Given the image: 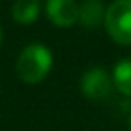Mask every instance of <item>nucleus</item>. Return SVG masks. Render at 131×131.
<instances>
[{
  "mask_svg": "<svg viewBox=\"0 0 131 131\" xmlns=\"http://www.w3.org/2000/svg\"><path fill=\"white\" fill-rule=\"evenodd\" d=\"M16 75L29 84L43 81L52 68V52L43 43H29L16 59Z\"/></svg>",
  "mask_w": 131,
  "mask_h": 131,
  "instance_id": "f257e3e1",
  "label": "nucleus"
},
{
  "mask_svg": "<svg viewBox=\"0 0 131 131\" xmlns=\"http://www.w3.org/2000/svg\"><path fill=\"white\" fill-rule=\"evenodd\" d=\"M104 27L118 45H131V0H115L104 13Z\"/></svg>",
  "mask_w": 131,
  "mask_h": 131,
  "instance_id": "f03ea898",
  "label": "nucleus"
},
{
  "mask_svg": "<svg viewBox=\"0 0 131 131\" xmlns=\"http://www.w3.org/2000/svg\"><path fill=\"white\" fill-rule=\"evenodd\" d=\"M111 84H113V81H111L110 74L101 67H93V68L86 70L81 79V90H83L84 97L92 99V101L106 99L110 95Z\"/></svg>",
  "mask_w": 131,
  "mask_h": 131,
  "instance_id": "7ed1b4c3",
  "label": "nucleus"
},
{
  "mask_svg": "<svg viewBox=\"0 0 131 131\" xmlns=\"http://www.w3.org/2000/svg\"><path fill=\"white\" fill-rule=\"evenodd\" d=\"M47 18L58 27H72L79 20L75 0H47Z\"/></svg>",
  "mask_w": 131,
  "mask_h": 131,
  "instance_id": "20e7f679",
  "label": "nucleus"
},
{
  "mask_svg": "<svg viewBox=\"0 0 131 131\" xmlns=\"http://www.w3.org/2000/svg\"><path fill=\"white\" fill-rule=\"evenodd\" d=\"M104 7L99 0H83L79 6V20L83 27L86 29H97L104 22Z\"/></svg>",
  "mask_w": 131,
  "mask_h": 131,
  "instance_id": "39448f33",
  "label": "nucleus"
},
{
  "mask_svg": "<svg viewBox=\"0 0 131 131\" xmlns=\"http://www.w3.org/2000/svg\"><path fill=\"white\" fill-rule=\"evenodd\" d=\"M40 11H41V7H40L38 0H16L11 9L15 22L24 24V25L36 22L40 16Z\"/></svg>",
  "mask_w": 131,
  "mask_h": 131,
  "instance_id": "423d86ee",
  "label": "nucleus"
},
{
  "mask_svg": "<svg viewBox=\"0 0 131 131\" xmlns=\"http://www.w3.org/2000/svg\"><path fill=\"white\" fill-rule=\"evenodd\" d=\"M111 81L122 95L131 97V58H126L115 65Z\"/></svg>",
  "mask_w": 131,
  "mask_h": 131,
  "instance_id": "0eeeda50",
  "label": "nucleus"
},
{
  "mask_svg": "<svg viewBox=\"0 0 131 131\" xmlns=\"http://www.w3.org/2000/svg\"><path fill=\"white\" fill-rule=\"evenodd\" d=\"M2 40H4V32H2V29H0V45H2Z\"/></svg>",
  "mask_w": 131,
  "mask_h": 131,
  "instance_id": "6e6552de",
  "label": "nucleus"
},
{
  "mask_svg": "<svg viewBox=\"0 0 131 131\" xmlns=\"http://www.w3.org/2000/svg\"><path fill=\"white\" fill-rule=\"evenodd\" d=\"M129 131H131V113H129Z\"/></svg>",
  "mask_w": 131,
  "mask_h": 131,
  "instance_id": "1a4fd4ad",
  "label": "nucleus"
}]
</instances>
